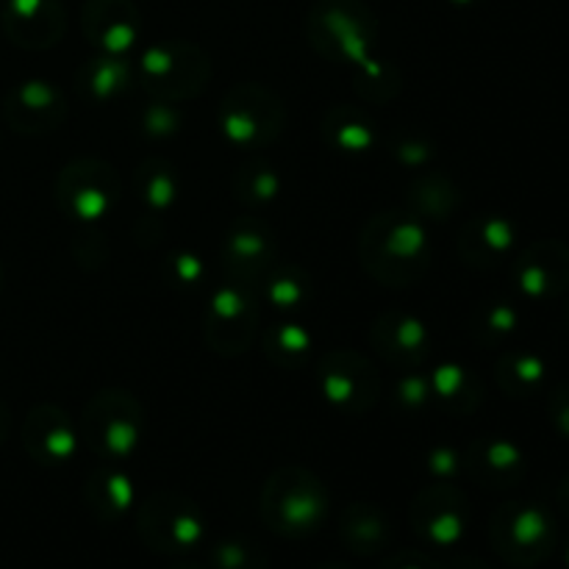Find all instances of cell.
Here are the masks:
<instances>
[{"mask_svg": "<svg viewBox=\"0 0 569 569\" xmlns=\"http://www.w3.org/2000/svg\"><path fill=\"white\" fill-rule=\"evenodd\" d=\"M81 26L89 42L109 56L133 48L139 37V11L133 0H87Z\"/></svg>", "mask_w": 569, "mask_h": 569, "instance_id": "9a60e30c", "label": "cell"}, {"mask_svg": "<svg viewBox=\"0 0 569 569\" xmlns=\"http://www.w3.org/2000/svg\"><path fill=\"white\" fill-rule=\"evenodd\" d=\"M22 445L31 459L42 465H64L78 448V433L67 411L56 406H37L22 426Z\"/></svg>", "mask_w": 569, "mask_h": 569, "instance_id": "e0dca14e", "label": "cell"}, {"mask_svg": "<svg viewBox=\"0 0 569 569\" xmlns=\"http://www.w3.org/2000/svg\"><path fill=\"white\" fill-rule=\"evenodd\" d=\"M261 515L276 533L306 537L326 520L328 492L320 478L306 467H281L267 481L264 495H261Z\"/></svg>", "mask_w": 569, "mask_h": 569, "instance_id": "7a4b0ae2", "label": "cell"}, {"mask_svg": "<svg viewBox=\"0 0 569 569\" xmlns=\"http://www.w3.org/2000/svg\"><path fill=\"white\" fill-rule=\"evenodd\" d=\"M272 256H276V239L261 222H239L226 237V244H222L226 267L239 281H250V278L261 276L272 264Z\"/></svg>", "mask_w": 569, "mask_h": 569, "instance_id": "ffe728a7", "label": "cell"}, {"mask_svg": "<svg viewBox=\"0 0 569 569\" xmlns=\"http://www.w3.org/2000/svg\"><path fill=\"white\" fill-rule=\"evenodd\" d=\"M176 569H203V567H192V565H183V567H176Z\"/></svg>", "mask_w": 569, "mask_h": 569, "instance_id": "60d3db41", "label": "cell"}, {"mask_svg": "<svg viewBox=\"0 0 569 569\" xmlns=\"http://www.w3.org/2000/svg\"><path fill=\"white\" fill-rule=\"evenodd\" d=\"M309 39L322 56L337 61H367L376 20L361 0H320L309 14Z\"/></svg>", "mask_w": 569, "mask_h": 569, "instance_id": "277c9868", "label": "cell"}, {"mask_svg": "<svg viewBox=\"0 0 569 569\" xmlns=\"http://www.w3.org/2000/svg\"><path fill=\"white\" fill-rule=\"evenodd\" d=\"M342 539L356 553H378L389 542V522L376 506L356 503L342 517Z\"/></svg>", "mask_w": 569, "mask_h": 569, "instance_id": "7402d4cb", "label": "cell"}, {"mask_svg": "<svg viewBox=\"0 0 569 569\" xmlns=\"http://www.w3.org/2000/svg\"><path fill=\"white\" fill-rule=\"evenodd\" d=\"M244 176L253 178V183H244L242 187V198L250 200V203H261V200H272L278 192V176L276 170H270L267 164H253V167H244Z\"/></svg>", "mask_w": 569, "mask_h": 569, "instance_id": "1f68e13d", "label": "cell"}, {"mask_svg": "<svg viewBox=\"0 0 569 569\" xmlns=\"http://www.w3.org/2000/svg\"><path fill=\"white\" fill-rule=\"evenodd\" d=\"M81 81L94 98H111L131 81V67L120 56L106 53L103 59H94L92 64H87V70L81 72Z\"/></svg>", "mask_w": 569, "mask_h": 569, "instance_id": "4316f807", "label": "cell"}, {"mask_svg": "<svg viewBox=\"0 0 569 569\" xmlns=\"http://www.w3.org/2000/svg\"><path fill=\"white\" fill-rule=\"evenodd\" d=\"M411 522L420 537L433 545H453L465 533L467 500L450 483L428 487L411 506Z\"/></svg>", "mask_w": 569, "mask_h": 569, "instance_id": "7c38bea8", "label": "cell"}, {"mask_svg": "<svg viewBox=\"0 0 569 569\" xmlns=\"http://www.w3.org/2000/svg\"><path fill=\"white\" fill-rule=\"evenodd\" d=\"M131 478L122 476L114 467H103L87 481V500L89 509L100 520H114L131 506Z\"/></svg>", "mask_w": 569, "mask_h": 569, "instance_id": "603a6c76", "label": "cell"}, {"mask_svg": "<svg viewBox=\"0 0 569 569\" xmlns=\"http://www.w3.org/2000/svg\"><path fill=\"white\" fill-rule=\"evenodd\" d=\"M0 287H3V264H0Z\"/></svg>", "mask_w": 569, "mask_h": 569, "instance_id": "b9f144b4", "label": "cell"}, {"mask_svg": "<svg viewBox=\"0 0 569 569\" xmlns=\"http://www.w3.org/2000/svg\"><path fill=\"white\" fill-rule=\"evenodd\" d=\"M64 94L48 81H26L14 87L6 98L3 114L14 131L44 133L53 131L64 120Z\"/></svg>", "mask_w": 569, "mask_h": 569, "instance_id": "2e32d148", "label": "cell"}, {"mask_svg": "<svg viewBox=\"0 0 569 569\" xmlns=\"http://www.w3.org/2000/svg\"><path fill=\"white\" fill-rule=\"evenodd\" d=\"M381 569H439V567H433L426 556L409 553V550H406V553H398L395 559L383 561Z\"/></svg>", "mask_w": 569, "mask_h": 569, "instance_id": "e575fe53", "label": "cell"}, {"mask_svg": "<svg viewBox=\"0 0 569 569\" xmlns=\"http://www.w3.org/2000/svg\"><path fill=\"white\" fill-rule=\"evenodd\" d=\"M256 333V306L244 298L239 283H226L211 298L206 317V339L220 353H244Z\"/></svg>", "mask_w": 569, "mask_h": 569, "instance_id": "8fae6325", "label": "cell"}, {"mask_svg": "<svg viewBox=\"0 0 569 569\" xmlns=\"http://www.w3.org/2000/svg\"><path fill=\"white\" fill-rule=\"evenodd\" d=\"M142 406L131 392L109 389L94 395L81 420L83 445L111 465L126 461L142 437Z\"/></svg>", "mask_w": 569, "mask_h": 569, "instance_id": "3957f363", "label": "cell"}, {"mask_svg": "<svg viewBox=\"0 0 569 569\" xmlns=\"http://www.w3.org/2000/svg\"><path fill=\"white\" fill-rule=\"evenodd\" d=\"M6 428H9V420H6V415H3V409H0V439H3V433H6Z\"/></svg>", "mask_w": 569, "mask_h": 569, "instance_id": "8d00e7d4", "label": "cell"}, {"mask_svg": "<svg viewBox=\"0 0 569 569\" xmlns=\"http://www.w3.org/2000/svg\"><path fill=\"white\" fill-rule=\"evenodd\" d=\"M211 559H214V569H267V556L244 537L222 539Z\"/></svg>", "mask_w": 569, "mask_h": 569, "instance_id": "f546056e", "label": "cell"}, {"mask_svg": "<svg viewBox=\"0 0 569 569\" xmlns=\"http://www.w3.org/2000/svg\"><path fill=\"white\" fill-rule=\"evenodd\" d=\"M517 322H520V315H517L515 306L495 303L489 306L487 315H483V331L495 333V337H506V333L515 331Z\"/></svg>", "mask_w": 569, "mask_h": 569, "instance_id": "d6a6232c", "label": "cell"}, {"mask_svg": "<svg viewBox=\"0 0 569 569\" xmlns=\"http://www.w3.org/2000/svg\"><path fill=\"white\" fill-rule=\"evenodd\" d=\"M456 6H470V3H476V0H453Z\"/></svg>", "mask_w": 569, "mask_h": 569, "instance_id": "f35d334b", "label": "cell"}, {"mask_svg": "<svg viewBox=\"0 0 569 569\" xmlns=\"http://www.w3.org/2000/svg\"><path fill=\"white\" fill-rule=\"evenodd\" d=\"M0 22L14 44L44 50L64 33V6L59 0H9Z\"/></svg>", "mask_w": 569, "mask_h": 569, "instance_id": "5bb4252c", "label": "cell"}, {"mask_svg": "<svg viewBox=\"0 0 569 569\" xmlns=\"http://www.w3.org/2000/svg\"><path fill=\"white\" fill-rule=\"evenodd\" d=\"M306 298L303 278H289L287 272H278L276 278L267 281V300L278 309H295Z\"/></svg>", "mask_w": 569, "mask_h": 569, "instance_id": "4dcf8cb0", "label": "cell"}, {"mask_svg": "<svg viewBox=\"0 0 569 569\" xmlns=\"http://www.w3.org/2000/svg\"><path fill=\"white\" fill-rule=\"evenodd\" d=\"M515 281L522 295L548 300L569 287V248L556 239L533 242L515 264Z\"/></svg>", "mask_w": 569, "mask_h": 569, "instance_id": "4fadbf2b", "label": "cell"}, {"mask_svg": "<svg viewBox=\"0 0 569 569\" xmlns=\"http://www.w3.org/2000/svg\"><path fill=\"white\" fill-rule=\"evenodd\" d=\"M139 194L148 209H167L176 200V176L164 161H144L139 167Z\"/></svg>", "mask_w": 569, "mask_h": 569, "instance_id": "f1b7e54d", "label": "cell"}, {"mask_svg": "<svg viewBox=\"0 0 569 569\" xmlns=\"http://www.w3.org/2000/svg\"><path fill=\"white\" fill-rule=\"evenodd\" d=\"M142 83L153 98L164 103L194 98L206 89L211 64L203 50L192 42H161L144 50L142 61Z\"/></svg>", "mask_w": 569, "mask_h": 569, "instance_id": "5b68a950", "label": "cell"}, {"mask_svg": "<svg viewBox=\"0 0 569 569\" xmlns=\"http://www.w3.org/2000/svg\"><path fill=\"white\" fill-rule=\"evenodd\" d=\"M326 137L348 153H365L376 142V131H372L370 122H365L348 109L331 111V117L326 120Z\"/></svg>", "mask_w": 569, "mask_h": 569, "instance_id": "d4e9b609", "label": "cell"}, {"mask_svg": "<svg viewBox=\"0 0 569 569\" xmlns=\"http://www.w3.org/2000/svg\"><path fill=\"white\" fill-rule=\"evenodd\" d=\"M220 126L242 148H264L281 133L283 106L261 87H237L220 106Z\"/></svg>", "mask_w": 569, "mask_h": 569, "instance_id": "ba28073f", "label": "cell"}, {"mask_svg": "<svg viewBox=\"0 0 569 569\" xmlns=\"http://www.w3.org/2000/svg\"><path fill=\"white\" fill-rule=\"evenodd\" d=\"M309 333L300 326H272L264 333V353L272 365L295 367L309 353Z\"/></svg>", "mask_w": 569, "mask_h": 569, "instance_id": "484cf974", "label": "cell"}, {"mask_svg": "<svg viewBox=\"0 0 569 569\" xmlns=\"http://www.w3.org/2000/svg\"><path fill=\"white\" fill-rule=\"evenodd\" d=\"M433 395L448 400V403H456V409L461 411H470L472 406L478 403V398H481L472 372L456 365H448L442 367V370H437V376H433Z\"/></svg>", "mask_w": 569, "mask_h": 569, "instance_id": "83f0119b", "label": "cell"}, {"mask_svg": "<svg viewBox=\"0 0 569 569\" xmlns=\"http://www.w3.org/2000/svg\"><path fill=\"white\" fill-rule=\"evenodd\" d=\"M376 353L383 356L389 365L409 367L417 365L428 353V331L417 317L389 311L376 320L370 331Z\"/></svg>", "mask_w": 569, "mask_h": 569, "instance_id": "d6986e66", "label": "cell"}, {"mask_svg": "<svg viewBox=\"0 0 569 569\" xmlns=\"http://www.w3.org/2000/svg\"><path fill=\"white\" fill-rule=\"evenodd\" d=\"M361 261L389 287L420 281L428 267V237L417 217L378 214L361 237Z\"/></svg>", "mask_w": 569, "mask_h": 569, "instance_id": "6da1fadb", "label": "cell"}, {"mask_svg": "<svg viewBox=\"0 0 569 569\" xmlns=\"http://www.w3.org/2000/svg\"><path fill=\"white\" fill-rule=\"evenodd\" d=\"M553 520L533 503H506L492 517V545L511 565H537L553 548Z\"/></svg>", "mask_w": 569, "mask_h": 569, "instance_id": "52a82bcc", "label": "cell"}, {"mask_svg": "<svg viewBox=\"0 0 569 569\" xmlns=\"http://www.w3.org/2000/svg\"><path fill=\"white\" fill-rule=\"evenodd\" d=\"M320 569H348L345 565H326V567H320Z\"/></svg>", "mask_w": 569, "mask_h": 569, "instance_id": "ab89813d", "label": "cell"}, {"mask_svg": "<svg viewBox=\"0 0 569 569\" xmlns=\"http://www.w3.org/2000/svg\"><path fill=\"white\" fill-rule=\"evenodd\" d=\"M517 242V231L506 217H476L467 222L465 233L459 239V250L465 259L476 267L500 264L503 256L511 253Z\"/></svg>", "mask_w": 569, "mask_h": 569, "instance_id": "44dd1931", "label": "cell"}, {"mask_svg": "<svg viewBox=\"0 0 569 569\" xmlns=\"http://www.w3.org/2000/svg\"><path fill=\"white\" fill-rule=\"evenodd\" d=\"M561 500H565V506H567V509H569V481L565 483V487H561Z\"/></svg>", "mask_w": 569, "mask_h": 569, "instance_id": "74e56055", "label": "cell"}, {"mask_svg": "<svg viewBox=\"0 0 569 569\" xmlns=\"http://www.w3.org/2000/svg\"><path fill=\"white\" fill-rule=\"evenodd\" d=\"M548 411H550V422L556 426V431H559L565 439H569V383H561V387L553 389Z\"/></svg>", "mask_w": 569, "mask_h": 569, "instance_id": "836d02e7", "label": "cell"}, {"mask_svg": "<svg viewBox=\"0 0 569 569\" xmlns=\"http://www.w3.org/2000/svg\"><path fill=\"white\" fill-rule=\"evenodd\" d=\"M320 387L328 403L350 415H365L381 392L378 372L353 350H337L320 361Z\"/></svg>", "mask_w": 569, "mask_h": 569, "instance_id": "30bf717a", "label": "cell"}, {"mask_svg": "<svg viewBox=\"0 0 569 569\" xmlns=\"http://www.w3.org/2000/svg\"><path fill=\"white\" fill-rule=\"evenodd\" d=\"M139 537L159 553H187L203 539L200 509L183 495L159 492L139 511Z\"/></svg>", "mask_w": 569, "mask_h": 569, "instance_id": "8992f818", "label": "cell"}, {"mask_svg": "<svg viewBox=\"0 0 569 569\" xmlns=\"http://www.w3.org/2000/svg\"><path fill=\"white\" fill-rule=\"evenodd\" d=\"M120 194V178L109 164L94 159L72 161L56 181L59 206L76 220H100Z\"/></svg>", "mask_w": 569, "mask_h": 569, "instance_id": "9c48e42d", "label": "cell"}, {"mask_svg": "<svg viewBox=\"0 0 569 569\" xmlns=\"http://www.w3.org/2000/svg\"><path fill=\"white\" fill-rule=\"evenodd\" d=\"M442 569H489V567L481 565V561H476V559H456Z\"/></svg>", "mask_w": 569, "mask_h": 569, "instance_id": "d590c367", "label": "cell"}, {"mask_svg": "<svg viewBox=\"0 0 569 569\" xmlns=\"http://www.w3.org/2000/svg\"><path fill=\"white\" fill-rule=\"evenodd\" d=\"M461 465L476 481L487 487H515L526 472V456L509 439L487 437L470 445Z\"/></svg>", "mask_w": 569, "mask_h": 569, "instance_id": "ac0fdd59", "label": "cell"}, {"mask_svg": "<svg viewBox=\"0 0 569 569\" xmlns=\"http://www.w3.org/2000/svg\"><path fill=\"white\" fill-rule=\"evenodd\" d=\"M545 361L533 353H506L498 361V383L503 392L526 398L545 381Z\"/></svg>", "mask_w": 569, "mask_h": 569, "instance_id": "cb8c5ba5", "label": "cell"}]
</instances>
